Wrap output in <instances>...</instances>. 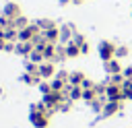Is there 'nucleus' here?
<instances>
[{"mask_svg": "<svg viewBox=\"0 0 132 128\" xmlns=\"http://www.w3.org/2000/svg\"><path fill=\"white\" fill-rule=\"evenodd\" d=\"M109 56H111V45H107V47L103 45V58H109Z\"/></svg>", "mask_w": 132, "mask_h": 128, "instance_id": "obj_1", "label": "nucleus"}]
</instances>
